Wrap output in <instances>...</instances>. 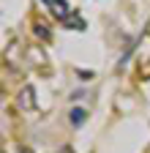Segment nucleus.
<instances>
[{
	"instance_id": "nucleus-1",
	"label": "nucleus",
	"mask_w": 150,
	"mask_h": 153,
	"mask_svg": "<svg viewBox=\"0 0 150 153\" xmlns=\"http://www.w3.org/2000/svg\"><path fill=\"white\" fill-rule=\"evenodd\" d=\"M49 11L58 16V19H63V22H68V27H85V22L82 19H74L71 16V6L66 3V0H49Z\"/></svg>"
},
{
	"instance_id": "nucleus-2",
	"label": "nucleus",
	"mask_w": 150,
	"mask_h": 153,
	"mask_svg": "<svg viewBox=\"0 0 150 153\" xmlns=\"http://www.w3.org/2000/svg\"><path fill=\"white\" fill-rule=\"evenodd\" d=\"M19 107L22 109H33L35 107V93H33V88H22L19 90Z\"/></svg>"
},
{
	"instance_id": "nucleus-3",
	"label": "nucleus",
	"mask_w": 150,
	"mask_h": 153,
	"mask_svg": "<svg viewBox=\"0 0 150 153\" xmlns=\"http://www.w3.org/2000/svg\"><path fill=\"white\" fill-rule=\"evenodd\" d=\"M71 123H74V126H82V123H85V109H82V107H74V109H71Z\"/></svg>"
}]
</instances>
